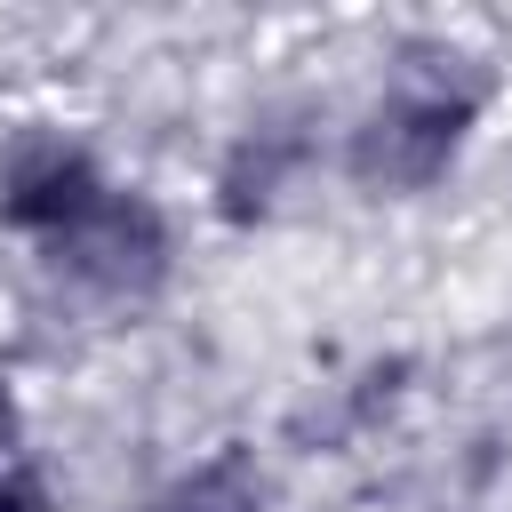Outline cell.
I'll list each match as a JSON object with an SVG mask.
<instances>
[{
    "mask_svg": "<svg viewBox=\"0 0 512 512\" xmlns=\"http://www.w3.org/2000/svg\"><path fill=\"white\" fill-rule=\"evenodd\" d=\"M464 128H472V96L464 88H400L392 104H376L360 120L352 176L368 192H424L464 152Z\"/></svg>",
    "mask_w": 512,
    "mask_h": 512,
    "instance_id": "obj_1",
    "label": "cell"
},
{
    "mask_svg": "<svg viewBox=\"0 0 512 512\" xmlns=\"http://www.w3.org/2000/svg\"><path fill=\"white\" fill-rule=\"evenodd\" d=\"M56 264H64L80 288L128 304V296L160 288V272H168V224H160V208H152L144 192H104V200L56 240Z\"/></svg>",
    "mask_w": 512,
    "mask_h": 512,
    "instance_id": "obj_2",
    "label": "cell"
},
{
    "mask_svg": "<svg viewBox=\"0 0 512 512\" xmlns=\"http://www.w3.org/2000/svg\"><path fill=\"white\" fill-rule=\"evenodd\" d=\"M104 192L112 184L96 176V160L72 136H24L8 152V168H0V224H16V232H32V240L56 248Z\"/></svg>",
    "mask_w": 512,
    "mask_h": 512,
    "instance_id": "obj_3",
    "label": "cell"
},
{
    "mask_svg": "<svg viewBox=\"0 0 512 512\" xmlns=\"http://www.w3.org/2000/svg\"><path fill=\"white\" fill-rule=\"evenodd\" d=\"M144 512H264V496H256V480H248V464H208V472H192L176 496H160V504H144Z\"/></svg>",
    "mask_w": 512,
    "mask_h": 512,
    "instance_id": "obj_4",
    "label": "cell"
},
{
    "mask_svg": "<svg viewBox=\"0 0 512 512\" xmlns=\"http://www.w3.org/2000/svg\"><path fill=\"white\" fill-rule=\"evenodd\" d=\"M0 512H48V488L32 472H0Z\"/></svg>",
    "mask_w": 512,
    "mask_h": 512,
    "instance_id": "obj_5",
    "label": "cell"
},
{
    "mask_svg": "<svg viewBox=\"0 0 512 512\" xmlns=\"http://www.w3.org/2000/svg\"><path fill=\"white\" fill-rule=\"evenodd\" d=\"M8 432H16V408H8V384H0V448H8Z\"/></svg>",
    "mask_w": 512,
    "mask_h": 512,
    "instance_id": "obj_6",
    "label": "cell"
}]
</instances>
